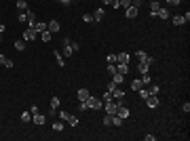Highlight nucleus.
<instances>
[{
  "label": "nucleus",
  "instance_id": "obj_30",
  "mask_svg": "<svg viewBox=\"0 0 190 141\" xmlns=\"http://www.w3.org/2000/svg\"><path fill=\"white\" fill-rule=\"evenodd\" d=\"M123 122H125V118H120V116H116V114L112 116V124H114V126H120Z\"/></svg>",
  "mask_w": 190,
  "mask_h": 141
},
{
  "label": "nucleus",
  "instance_id": "obj_51",
  "mask_svg": "<svg viewBox=\"0 0 190 141\" xmlns=\"http://www.w3.org/2000/svg\"><path fill=\"white\" fill-rule=\"evenodd\" d=\"M101 4H112V0H101Z\"/></svg>",
  "mask_w": 190,
  "mask_h": 141
},
{
  "label": "nucleus",
  "instance_id": "obj_53",
  "mask_svg": "<svg viewBox=\"0 0 190 141\" xmlns=\"http://www.w3.org/2000/svg\"><path fill=\"white\" fill-rule=\"evenodd\" d=\"M112 2H114V0H112Z\"/></svg>",
  "mask_w": 190,
  "mask_h": 141
},
{
  "label": "nucleus",
  "instance_id": "obj_11",
  "mask_svg": "<svg viewBox=\"0 0 190 141\" xmlns=\"http://www.w3.org/2000/svg\"><path fill=\"white\" fill-rule=\"evenodd\" d=\"M32 120H34V124H36V126H42V124L47 122V116H42V114L38 112V114H34V116H32Z\"/></svg>",
  "mask_w": 190,
  "mask_h": 141
},
{
  "label": "nucleus",
  "instance_id": "obj_2",
  "mask_svg": "<svg viewBox=\"0 0 190 141\" xmlns=\"http://www.w3.org/2000/svg\"><path fill=\"white\" fill-rule=\"evenodd\" d=\"M144 101H146V105H148L150 110H154V107H158V105H161V99H158V95H148Z\"/></svg>",
  "mask_w": 190,
  "mask_h": 141
},
{
  "label": "nucleus",
  "instance_id": "obj_52",
  "mask_svg": "<svg viewBox=\"0 0 190 141\" xmlns=\"http://www.w3.org/2000/svg\"><path fill=\"white\" fill-rule=\"evenodd\" d=\"M0 42H2V34H0Z\"/></svg>",
  "mask_w": 190,
  "mask_h": 141
},
{
  "label": "nucleus",
  "instance_id": "obj_26",
  "mask_svg": "<svg viewBox=\"0 0 190 141\" xmlns=\"http://www.w3.org/2000/svg\"><path fill=\"white\" fill-rule=\"evenodd\" d=\"M34 30H36V34H42V32L47 30V23H42V21H36V25H34Z\"/></svg>",
  "mask_w": 190,
  "mask_h": 141
},
{
  "label": "nucleus",
  "instance_id": "obj_19",
  "mask_svg": "<svg viewBox=\"0 0 190 141\" xmlns=\"http://www.w3.org/2000/svg\"><path fill=\"white\" fill-rule=\"evenodd\" d=\"M78 99H80V101H87V99H89V97H91V93H89V89H78Z\"/></svg>",
  "mask_w": 190,
  "mask_h": 141
},
{
  "label": "nucleus",
  "instance_id": "obj_27",
  "mask_svg": "<svg viewBox=\"0 0 190 141\" xmlns=\"http://www.w3.org/2000/svg\"><path fill=\"white\" fill-rule=\"evenodd\" d=\"M25 44H28V42H25L23 38H19V40H15V48H17V51H25Z\"/></svg>",
  "mask_w": 190,
  "mask_h": 141
},
{
  "label": "nucleus",
  "instance_id": "obj_35",
  "mask_svg": "<svg viewBox=\"0 0 190 141\" xmlns=\"http://www.w3.org/2000/svg\"><path fill=\"white\" fill-rule=\"evenodd\" d=\"M142 82H144V87H148V84L152 82V78H150V74H142Z\"/></svg>",
  "mask_w": 190,
  "mask_h": 141
},
{
  "label": "nucleus",
  "instance_id": "obj_38",
  "mask_svg": "<svg viewBox=\"0 0 190 141\" xmlns=\"http://www.w3.org/2000/svg\"><path fill=\"white\" fill-rule=\"evenodd\" d=\"M83 21H85V23H91V21H93V15L85 13V15H83Z\"/></svg>",
  "mask_w": 190,
  "mask_h": 141
},
{
  "label": "nucleus",
  "instance_id": "obj_13",
  "mask_svg": "<svg viewBox=\"0 0 190 141\" xmlns=\"http://www.w3.org/2000/svg\"><path fill=\"white\" fill-rule=\"evenodd\" d=\"M161 6H163L161 2L152 0V2H150V17H156V13H158V8H161Z\"/></svg>",
  "mask_w": 190,
  "mask_h": 141
},
{
  "label": "nucleus",
  "instance_id": "obj_34",
  "mask_svg": "<svg viewBox=\"0 0 190 141\" xmlns=\"http://www.w3.org/2000/svg\"><path fill=\"white\" fill-rule=\"evenodd\" d=\"M30 120H32V114H30V110H28V112L21 114V122H30Z\"/></svg>",
  "mask_w": 190,
  "mask_h": 141
},
{
  "label": "nucleus",
  "instance_id": "obj_42",
  "mask_svg": "<svg viewBox=\"0 0 190 141\" xmlns=\"http://www.w3.org/2000/svg\"><path fill=\"white\" fill-rule=\"evenodd\" d=\"M131 4H133L135 8H140V6H142V4H144V0H131Z\"/></svg>",
  "mask_w": 190,
  "mask_h": 141
},
{
  "label": "nucleus",
  "instance_id": "obj_22",
  "mask_svg": "<svg viewBox=\"0 0 190 141\" xmlns=\"http://www.w3.org/2000/svg\"><path fill=\"white\" fill-rule=\"evenodd\" d=\"M63 126H66V122H63L61 118L53 122V131H57V133H61V131H63Z\"/></svg>",
  "mask_w": 190,
  "mask_h": 141
},
{
  "label": "nucleus",
  "instance_id": "obj_17",
  "mask_svg": "<svg viewBox=\"0 0 190 141\" xmlns=\"http://www.w3.org/2000/svg\"><path fill=\"white\" fill-rule=\"evenodd\" d=\"M156 17H158V19H169V17H171V15H169V8L161 6V8H158V13H156Z\"/></svg>",
  "mask_w": 190,
  "mask_h": 141
},
{
  "label": "nucleus",
  "instance_id": "obj_5",
  "mask_svg": "<svg viewBox=\"0 0 190 141\" xmlns=\"http://www.w3.org/2000/svg\"><path fill=\"white\" fill-rule=\"evenodd\" d=\"M103 105H106V114H110V116H114V114H116V110H118V103H116L114 99H110V101H106Z\"/></svg>",
  "mask_w": 190,
  "mask_h": 141
},
{
  "label": "nucleus",
  "instance_id": "obj_36",
  "mask_svg": "<svg viewBox=\"0 0 190 141\" xmlns=\"http://www.w3.org/2000/svg\"><path fill=\"white\" fill-rule=\"evenodd\" d=\"M17 21H28V13L19 11V15H17Z\"/></svg>",
  "mask_w": 190,
  "mask_h": 141
},
{
  "label": "nucleus",
  "instance_id": "obj_15",
  "mask_svg": "<svg viewBox=\"0 0 190 141\" xmlns=\"http://www.w3.org/2000/svg\"><path fill=\"white\" fill-rule=\"evenodd\" d=\"M116 72L123 74V76H127L129 74V63H116Z\"/></svg>",
  "mask_w": 190,
  "mask_h": 141
},
{
  "label": "nucleus",
  "instance_id": "obj_14",
  "mask_svg": "<svg viewBox=\"0 0 190 141\" xmlns=\"http://www.w3.org/2000/svg\"><path fill=\"white\" fill-rule=\"evenodd\" d=\"M53 55H55V59H57V65L63 67V65H66V57L61 55V51H53Z\"/></svg>",
  "mask_w": 190,
  "mask_h": 141
},
{
  "label": "nucleus",
  "instance_id": "obj_40",
  "mask_svg": "<svg viewBox=\"0 0 190 141\" xmlns=\"http://www.w3.org/2000/svg\"><path fill=\"white\" fill-rule=\"evenodd\" d=\"M110 99H112V93H110V91H106V93H103V97H101V101L106 103V101H110Z\"/></svg>",
  "mask_w": 190,
  "mask_h": 141
},
{
  "label": "nucleus",
  "instance_id": "obj_41",
  "mask_svg": "<svg viewBox=\"0 0 190 141\" xmlns=\"http://www.w3.org/2000/svg\"><path fill=\"white\" fill-rule=\"evenodd\" d=\"M57 116V107H49V118H55Z\"/></svg>",
  "mask_w": 190,
  "mask_h": 141
},
{
  "label": "nucleus",
  "instance_id": "obj_49",
  "mask_svg": "<svg viewBox=\"0 0 190 141\" xmlns=\"http://www.w3.org/2000/svg\"><path fill=\"white\" fill-rule=\"evenodd\" d=\"M30 114H32V116H34V114H38V107H36V105H32V107H30Z\"/></svg>",
  "mask_w": 190,
  "mask_h": 141
},
{
  "label": "nucleus",
  "instance_id": "obj_39",
  "mask_svg": "<svg viewBox=\"0 0 190 141\" xmlns=\"http://www.w3.org/2000/svg\"><path fill=\"white\" fill-rule=\"evenodd\" d=\"M59 103H61L59 97H53V99H51V107H59Z\"/></svg>",
  "mask_w": 190,
  "mask_h": 141
},
{
  "label": "nucleus",
  "instance_id": "obj_4",
  "mask_svg": "<svg viewBox=\"0 0 190 141\" xmlns=\"http://www.w3.org/2000/svg\"><path fill=\"white\" fill-rule=\"evenodd\" d=\"M101 103H103V101H101V99H97V97H93V95L87 99V105H89V110H101Z\"/></svg>",
  "mask_w": 190,
  "mask_h": 141
},
{
  "label": "nucleus",
  "instance_id": "obj_50",
  "mask_svg": "<svg viewBox=\"0 0 190 141\" xmlns=\"http://www.w3.org/2000/svg\"><path fill=\"white\" fill-rule=\"evenodd\" d=\"M70 44H72V48H74V53H76V51L80 48V44H78V42H70Z\"/></svg>",
  "mask_w": 190,
  "mask_h": 141
},
{
  "label": "nucleus",
  "instance_id": "obj_6",
  "mask_svg": "<svg viewBox=\"0 0 190 141\" xmlns=\"http://www.w3.org/2000/svg\"><path fill=\"white\" fill-rule=\"evenodd\" d=\"M72 40H68V38H63V51H61V55L63 57H72L74 55V48H72V44H70Z\"/></svg>",
  "mask_w": 190,
  "mask_h": 141
},
{
  "label": "nucleus",
  "instance_id": "obj_46",
  "mask_svg": "<svg viewBox=\"0 0 190 141\" xmlns=\"http://www.w3.org/2000/svg\"><path fill=\"white\" fill-rule=\"evenodd\" d=\"M182 110H184V114H188V112H190V103H188V101L182 105Z\"/></svg>",
  "mask_w": 190,
  "mask_h": 141
},
{
  "label": "nucleus",
  "instance_id": "obj_8",
  "mask_svg": "<svg viewBox=\"0 0 190 141\" xmlns=\"http://www.w3.org/2000/svg\"><path fill=\"white\" fill-rule=\"evenodd\" d=\"M125 15H127V19H135V17L140 15V8H135V6L131 4V6L125 8Z\"/></svg>",
  "mask_w": 190,
  "mask_h": 141
},
{
  "label": "nucleus",
  "instance_id": "obj_31",
  "mask_svg": "<svg viewBox=\"0 0 190 141\" xmlns=\"http://www.w3.org/2000/svg\"><path fill=\"white\" fill-rule=\"evenodd\" d=\"M116 6L118 8H127V6H131V0H116Z\"/></svg>",
  "mask_w": 190,
  "mask_h": 141
},
{
  "label": "nucleus",
  "instance_id": "obj_10",
  "mask_svg": "<svg viewBox=\"0 0 190 141\" xmlns=\"http://www.w3.org/2000/svg\"><path fill=\"white\" fill-rule=\"evenodd\" d=\"M59 28H61V25H59V21H55V19H51V21L47 23V30L51 32V34H57V32H59Z\"/></svg>",
  "mask_w": 190,
  "mask_h": 141
},
{
  "label": "nucleus",
  "instance_id": "obj_37",
  "mask_svg": "<svg viewBox=\"0 0 190 141\" xmlns=\"http://www.w3.org/2000/svg\"><path fill=\"white\" fill-rule=\"evenodd\" d=\"M49 40H51V32L45 30V32H42V42H49Z\"/></svg>",
  "mask_w": 190,
  "mask_h": 141
},
{
  "label": "nucleus",
  "instance_id": "obj_48",
  "mask_svg": "<svg viewBox=\"0 0 190 141\" xmlns=\"http://www.w3.org/2000/svg\"><path fill=\"white\" fill-rule=\"evenodd\" d=\"M114 89H116V84H114V82L110 80V82H108V91H114Z\"/></svg>",
  "mask_w": 190,
  "mask_h": 141
},
{
  "label": "nucleus",
  "instance_id": "obj_21",
  "mask_svg": "<svg viewBox=\"0 0 190 141\" xmlns=\"http://www.w3.org/2000/svg\"><path fill=\"white\" fill-rule=\"evenodd\" d=\"M116 63H129V53H118L116 55Z\"/></svg>",
  "mask_w": 190,
  "mask_h": 141
},
{
  "label": "nucleus",
  "instance_id": "obj_3",
  "mask_svg": "<svg viewBox=\"0 0 190 141\" xmlns=\"http://www.w3.org/2000/svg\"><path fill=\"white\" fill-rule=\"evenodd\" d=\"M135 55H137V59H140V61L148 63V65H152V63H154V57H152V55H148L146 51H135Z\"/></svg>",
  "mask_w": 190,
  "mask_h": 141
},
{
  "label": "nucleus",
  "instance_id": "obj_18",
  "mask_svg": "<svg viewBox=\"0 0 190 141\" xmlns=\"http://www.w3.org/2000/svg\"><path fill=\"white\" fill-rule=\"evenodd\" d=\"M171 23H173V25H184L186 19H184V15H173V17H171Z\"/></svg>",
  "mask_w": 190,
  "mask_h": 141
},
{
  "label": "nucleus",
  "instance_id": "obj_44",
  "mask_svg": "<svg viewBox=\"0 0 190 141\" xmlns=\"http://www.w3.org/2000/svg\"><path fill=\"white\" fill-rule=\"evenodd\" d=\"M78 107H80L83 112H87V110H89V105H87V101H80V105H78Z\"/></svg>",
  "mask_w": 190,
  "mask_h": 141
},
{
  "label": "nucleus",
  "instance_id": "obj_28",
  "mask_svg": "<svg viewBox=\"0 0 190 141\" xmlns=\"http://www.w3.org/2000/svg\"><path fill=\"white\" fill-rule=\"evenodd\" d=\"M148 91H150V95H158L161 93V87L158 84H148Z\"/></svg>",
  "mask_w": 190,
  "mask_h": 141
},
{
  "label": "nucleus",
  "instance_id": "obj_24",
  "mask_svg": "<svg viewBox=\"0 0 190 141\" xmlns=\"http://www.w3.org/2000/svg\"><path fill=\"white\" fill-rule=\"evenodd\" d=\"M0 65H4V67H13V61H11L8 57H4V55L0 53Z\"/></svg>",
  "mask_w": 190,
  "mask_h": 141
},
{
  "label": "nucleus",
  "instance_id": "obj_47",
  "mask_svg": "<svg viewBox=\"0 0 190 141\" xmlns=\"http://www.w3.org/2000/svg\"><path fill=\"white\" fill-rule=\"evenodd\" d=\"M182 0H167V4H171V6H178Z\"/></svg>",
  "mask_w": 190,
  "mask_h": 141
},
{
  "label": "nucleus",
  "instance_id": "obj_12",
  "mask_svg": "<svg viewBox=\"0 0 190 141\" xmlns=\"http://www.w3.org/2000/svg\"><path fill=\"white\" fill-rule=\"evenodd\" d=\"M110 93H112V99H114V101H120V99H125V91H123V89H118V87H116L114 91H110Z\"/></svg>",
  "mask_w": 190,
  "mask_h": 141
},
{
  "label": "nucleus",
  "instance_id": "obj_9",
  "mask_svg": "<svg viewBox=\"0 0 190 141\" xmlns=\"http://www.w3.org/2000/svg\"><path fill=\"white\" fill-rule=\"evenodd\" d=\"M129 107L125 105V103H118V110H116V116H120V118H129Z\"/></svg>",
  "mask_w": 190,
  "mask_h": 141
},
{
  "label": "nucleus",
  "instance_id": "obj_20",
  "mask_svg": "<svg viewBox=\"0 0 190 141\" xmlns=\"http://www.w3.org/2000/svg\"><path fill=\"white\" fill-rule=\"evenodd\" d=\"M142 87H144L142 78H135V80H133V82H131V84H129V89H131V91H140V89H142Z\"/></svg>",
  "mask_w": 190,
  "mask_h": 141
},
{
  "label": "nucleus",
  "instance_id": "obj_16",
  "mask_svg": "<svg viewBox=\"0 0 190 141\" xmlns=\"http://www.w3.org/2000/svg\"><path fill=\"white\" fill-rule=\"evenodd\" d=\"M103 17H106V11L103 8H95L93 11V21H101Z\"/></svg>",
  "mask_w": 190,
  "mask_h": 141
},
{
  "label": "nucleus",
  "instance_id": "obj_33",
  "mask_svg": "<svg viewBox=\"0 0 190 141\" xmlns=\"http://www.w3.org/2000/svg\"><path fill=\"white\" fill-rule=\"evenodd\" d=\"M106 72L112 76V74H116V63H108V67H106Z\"/></svg>",
  "mask_w": 190,
  "mask_h": 141
},
{
  "label": "nucleus",
  "instance_id": "obj_43",
  "mask_svg": "<svg viewBox=\"0 0 190 141\" xmlns=\"http://www.w3.org/2000/svg\"><path fill=\"white\" fill-rule=\"evenodd\" d=\"M108 63H116V55H114V53L108 55Z\"/></svg>",
  "mask_w": 190,
  "mask_h": 141
},
{
  "label": "nucleus",
  "instance_id": "obj_25",
  "mask_svg": "<svg viewBox=\"0 0 190 141\" xmlns=\"http://www.w3.org/2000/svg\"><path fill=\"white\" fill-rule=\"evenodd\" d=\"M137 72H140V74H148V72H150V65H148V63H144V61H140Z\"/></svg>",
  "mask_w": 190,
  "mask_h": 141
},
{
  "label": "nucleus",
  "instance_id": "obj_23",
  "mask_svg": "<svg viewBox=\"0 0 190 141\" xmlns=\"http://www.w3.org/2000/svg\"><path fill=\"white\" fill-rule=\"evenodd\" d=\"M112 82H114V84H123V82H125V76L116 72V74H112Z\"/></svg>",
  "mask_w": 190,
  "mask_h": 141
},
{
  "label": "nucleus",
  "instance_id": "obj_7",
  "mask_svg": "<svg viewBox=\"0 0 190 141\" xmlns=\"http://www.w3.org/2000/svg\"><path fill=\"white\" fill-rule=\"evenodd\" d=\"M21 38H23L25 42H32V40L36 38V30H34V28H28V30L21 34Z\"/></svg>",
  "mask_w": 190,
  "mask_h": 141
},
{
  "label": "nucleus",
  "instance_id": "obj_29",
  "mask_svg": "<svg viewBox=\"0 0 190 141\" xmlns=\"http://www.w3.org/2000/svg\"><path fill=\"white\" fill-rule=\"evenodd\" d=\"M17 8H19V11H23V13H25V11H28V8H30V6H28V2H25V0H17Z\"/></svg>",
  "mask_w": 190,
  "mask_h": 141
},
{
  "label": "nucleus",
  "instance_id": "obj_45",
  "mask_svg": "<svg viewBox=\"0 0 190 141\" xmlns=\"http://www.w3.org/2000/svg\"><path fill=\"white\" fill-rule=\"evenodd\" d=\"M57 2H59V4H63V6H70L74 0H57Z\"/></svg>",
  "mask_w": 190,
  "mask_h": 141
},
{
  "label": "nucleus",
  "instance_id": "obj_32",
  "mask_svg": "<svg viewBox=\"0 0 190 141\" xmlns=\"http://www.w3.org/2000/svg\"><path fill=\"white\" fill-rule=\"evenodd\" d=\"M101 122H103V126H112V116H110V114H106V116L101 118Z\"/></svg>",
  "mask_w": 190,
  "mask_h": 141
},
{
  "label": "nucleus",
  "instance_id": "obj_1",
  "mask_svg": "<svg viewBox=\"0 0 190 141\" xmlns=\"http://www.w3.org/2000/svg\"><path fill=\"white\" fill-rule=\"evenodd\" d=\"M57 116H59L66 124H70V126H78V118H76V116H72V114H68V112H57Z\"/></svg>",
  "mask_w": 190,
  "mask_h": 141
}]
</instances>
